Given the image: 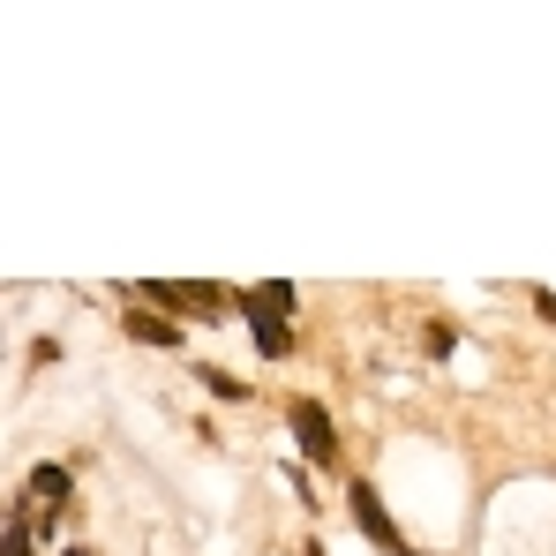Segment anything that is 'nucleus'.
Listing matches in <instances>:
<instances>
[{"label": "nucleus", "mask_w": 556, "mask_h": 556, "mask_svg": "<svg viewBox=\"0 0 556 556\" xmlns=\"http://www.w3.org/2000/svg\"><path fill=\"white\" fill-rule=\"evenodd\" d=\"M293 437L308 444V459H324V466H331V452H339V444H331V421H324L316 399H293Z\"/></svg>", "instance_id": "obj_1"}, {"label": "nucleus", "mask_w": 556, "mask_h": 556, "mask_svg": "<svg viewBox=\"0 0 556 556\" xmlns=\"http://www.w3.org/2000/svg\"><path fill=\"white\" fill-rule=\"evenodd\" d=\"M354 511H362V527H369V534L383 542V549H399V556H406V542H399V527L383 519V504L369 496V481H354Z\"/></svg>", "instance_id": "obj_2"}, {"label": "nucleus", "mask_w": 556, "mask_h": 556, "mask_svg": "<svg viewBox=\"0 0 556 556\" xmlns=\"http://www.w3.org/2000/svg\"><path fill=\"white\" fill-rule=\"evenodd\" d=\"M308 556H324V549H308Z\"/></svg>", "instance_id": "obj_5"}, {"label": "nucleus", "mask_w": 556, "mask_h": 556, "mask_svg": "<svg viewBox=\"0 0 556 556\" xmlns=\"http://www.w3.org/2000/svg\"><path fill=\"white\" fill-rule=\"evenodd\" d=\"M128 331H136L143 346H181V324H159L151 308H128Z\"/></svg>", "instance_id": "obj_3"}, {"label": "nucleus", "mask_w": 556, "mask_h": 556, "mask_svg": "<svg viewBox=\"0 0 556 556\" xmlns=\"http://www.w3.org/2000/svg\"><path fill=\"white\" fill-rule=\"evenodd\" d=\"M203 383H211V391H218V399H233V406H241V399H249V383H233V376H226V369H203Z\"/></svg>", "instance_id": "obj_4"}]
</instances>
